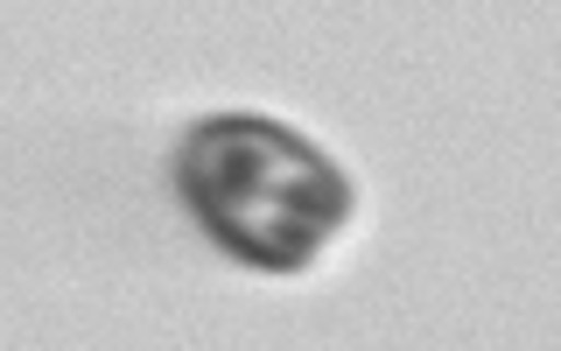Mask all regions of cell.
<instances>
[{
	"instance_id": "1",
	"label": "cell",
	"mask_w": 561,
	"mask_h": 351,
	"mask_svg": "<svg viewBox=\"0 0 561 351\" xmlns=\"http://www.w3.org/2000/svg\"><path fill=\"white\" fill-rule=\"evenodd\" d=\"M190 218L260 274H302L351 225V176L267 113H210L175 148Z\"/></svg>"
}]
</instances>
